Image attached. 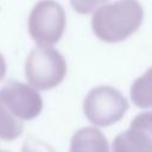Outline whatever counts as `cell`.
<instances>
[{"instance_id":"1","label":"cell","mask_w":152,"mask_h":152,"mask_svg":"<svg viewBox=\"0 0 152 152\" xmlns=\"http://www.w3.org/2000/svg\"><path fill=\"white\" fill-rule=\"evenodd\" d=\"M43 109L40 94L32 86L8 81L0 88V138L14 140L23 133L24 121L36 119Z\"/></svg>"},{"instance_id":"2","label":"cell","mask_w":152,"mask_h":152,"mask_svg":"<svg viewBox=\"0 0 152 152\" xmlns=\"http://www.w3.org/2000/svg\"><path fill=\"white\" fill-rule=\"evenodd\" d=\"M144 10L137 0H118L99 7L91 17L95 36L104 43H120L142 24Z\"/></svg>"},{"instance_id":"3","label":"cell","mask_w":152,"mask_h":152,"mask_svg":"<svg viewBox=\"0 0 152 152\" xmlns=\"http://www.w3.org/2000/svg\"><path fill=\"white\" fill-rule=\"evenodd\" d=\"M65 58L49 45L31 50L25 63L26 78L34 89L49 90L57 87L66 75Z\"/></svg>"},{"instance_id":"4","label":"cell","mask_w":152,"mask_h":152,"mask_svg":"<svg viewBox=\"0 0 152 152\" xmlns=\"http://www.w3.org/2000/svg\"><path fill=\"white\" fill-rule=\"evenodd\" d=\"M127 109V100L110 86L93 88L83 102L84 115L93 125L100 127H107L120 121Z\"/></svg>"},{"instance_id":"5","label":"cell","mask_w":152,"mask_h":152,"mask_svg":"<svg viewBox=\"0 0 152 152\" xmlns=\"http://www.w3.org/2000/svg\"><path fill=\"white\" fill-rule=\"evenodd\" d=\"M66 15L64 8L55 0L38 1L28 15V33L38 45L57 43L65 30Z\"/></svg>"},{"instance_id":"6","label":"cell","mask_w":152,"mask_h":152,"mask_svg":"<svg viewBox=\"0 0 152 152\" xmlns=\"http://www.w3.org/2000/svg\"><path fill=\"white\" fill-rule=\"evenodd\" d=\"M113 152H152V110L138 114L129 128L118 134L112 145Z\"/></svg>"},{"instance_id":"7","label":"cell","mask_w":152,"mask_h":152,"mask_svg":"<svg viewBox=\"0 0 152 152\" xmlns=\"http://www.w3.org/2000/svg\"><path fill=\"white\" fill-rule=\"evenodd\" d=\"M69 152H109V145L99 128L84 127L72 135Z\"/></svg>"},{"instance_id":"8","label":"cell","mask_w":152,"mask_h":152,"mask_svg":"<svg viewBox=\"0 0 152 152\" xmlns=\"http://www.w3.org/2000/svg\"><path fill=\"white\" fill-rule=\"evenodd\" d=\"M129 95L137 107L152 108V68L133 82Z\"/></svg>"},{"instance_id":"9","label":"cell","mask_w":152,"mask_h":152,"mask_svg":"<svg viewBox=\"0 0 152 152\" xmlns=\"http://www.w3.org/2000/svg\"><path fill=\"white\" fill-rule=\"evenodd\" d=\"M71 7L80 14H89L108 0H69Z\"/></svg>"},{"instance_id":"10","label":"cell","mask_w":152,"mask_h":152,"mask_svg":"<svg viewBox=\"0 0 152 152\" xmlns=\"http://www.w3.org/2000/svg\"><path fill=\"white\" fill-rule=\"evenodd\" d=\"M21 152H56V151L49 144L39 139H36L33 137H28L23 144Z\"/></svg>"},{"instance_id":"11","label":"cell","mask_w":152,"mask_h":152,"mask_svg":"<svg viewBox=\"0 0 152 152\" xmlns=\"http://www.w3.org/2000/svg\"><path fill=\"white\" fill-rule=\"evenodd\" d=\"M6 69H7V66H6L5 58H4V56L0 53V81L4 80V77H5V75H6Z\"/></svg>"},{"instance_id":"12","label":"cell","mask_w":152,"mask_h":152,"mask_svg":"<svg viewBox=\"0 0 152 152\" xmlns=\"http://www.w3.org/2000/svg\"><path fill=\"white\" fill-rule=\"evenodd\" d=\"M0 152H6V151H0Z\"/></svg>"}]
</instances>
